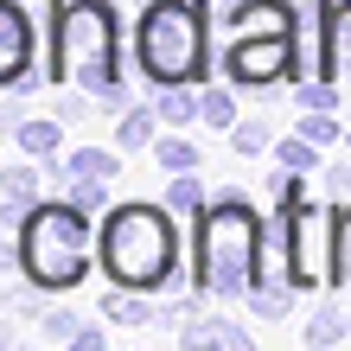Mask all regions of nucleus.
Wrapping results in <instances>:
<instances>
[{
    "label": "nucleus",
    "instance_id": "1",
    "mask_svg": "<svg viewBox=\"0 0 351 351\" xmlns=\"http://www.w3.org/2000/svg\"><path fill=\"white\" fill-rule=\"evenodd\" d=\"M51 84H84L102 109H128L121 90V26L109 0H64L51 13Z\"/></svg>",
    "mask_w": 351,
    "mask_h": 351
},
{
    "label": "nucleus",
    "instance_id": "2",
    "mask_svg": "<svg viewBox=\"0 0 351 351\" xmlns=\"http://www.w3.org/2000/svg\"><path fill=\"white\" fill-rule=\"evenodd\" d=\"M262 217L243 192H223L211 211H198V294L211 300H237L256 287V262H262Z\"/></svg>",
    "mask_w": 351,
    "mask_h": 351
},
{
    "label": "nucleus",
    "instance_id": "3",
    "mask_svg": "<svg viewBox=\"0 0 351 351\" xmlns=\"http://www.w3.org/2000/svg\"><path fill=\"white\" fill-rule=\"evenodd\" d=\"M96 256L109 268V281L121 287H160L179 262V237H173V217L160 204H115L102 217V237H96Z\"/></svg>",
    "mask_w": 351,
    "mask_h": 351
},
{
    "label": "nucleus",
    "instance_id": "4",
    "mask_svg": "<svg viewBox=\"0 0 351 351\" xmlns=\"http://www.w3.org/2000/svg\"><path fill=\"white\" fill-rule=\"evenodd\" d=\"M19 268L26 281H38L45 294L58 287H77L90 268V230L77 204H26V223H19Z\"/></svg>",
    "mask_w": 351,
    "mask_h": 351
},
{
    "label": "nucleus",
    "instance_id": "5",
    "mask_svg": "<svg viewBox=\"0 0 351 351\" xmlns=\"http://www.w3.org/2000/svg\"><path fill=\"white\" fill-rule=\"evenodd\" d=\"M134 58L160 90L198 84L204 77V7H192V0H147L141 32H134Z\"/></svg>",
    "mask_w": 351,
    "mask_h": 351
},
{
    "label": "nucleus",
    "instance_id": "6",
    "mask_svg": "<svg viewBox=\"0 0 351 351\" xmlns=\"http://www.w3.org/2000/svg\"><path fill=\"white\" fill-rule=\"evenodd\" d=\"M223 71H230L237 90L275 84V77L294 71V32H237L230 51H223Z\"/></svg>",
    "mask_w": 351,
    "mask_h": 351
},
{
    "label": "nucleus",
    "instance_id": "7",
    "mask_svg": "<svg viewBox=\"0 0 351 351\" xmlns=\"http://www.w3.org/2000/svg\"><path fill=\"white\" fill-rule=\"evenodd\" d=\"M281 230H287V268H294V287L319 281V211L313 204H281Z\"/></svg>",
    "mask_w": 351,
    "mask_h": 351
},
{
    "label": "nucleus",
    "instance_id": "8",
    "mask_svg": "<svg viewBox=\"0 0 351 351\" xmlns=\"http://www.w3.org/2000/svg\"><path fill=\"white\" fill-rule=\"evenodd\" d=\"M26 64H32V26L19 0H0V84H19Z\"/></svg>",
    "mask_w": 351,
    "mask_h": 351
},
{
    "label": "nucleus",
    "instance_id": "9",
    "mask_svg": "<svg viewBox=\"0 0 351 351\" xmlns=\"http://www.w3.org/2000/svg\"><path fill=\"white\" fill-rule=\"evenodd\" d=\"M237 32H294V7L287 0H237L230 7V38Z\"/></svg>",
    "mask_w": 351,
    "mask_h": 351
},
{
    "label": "nucleus",
    "instance_id": "10",
    "mask_svg": "<svg viewBox=\"0 0 351 351\" xmlns=\"http://www.w3.org/2000/svg\"><path fill=\"white\" fill-rule=\"evenodd\" d=\"M185 345H192V351H250V332H243V326L237 319H185Z\"/></svg>",
    "mask_w": 351,
    "mask_h": 351
},
{
    "label": "nucleus",
    "instance_id": "11",
    "mask_svg": "<svg viewBox=\"0 0 351 351\" xmlns=\"http://www.w3.org/2000/svg\"><path fill=\"white\" fill-rule=\"evenodd\" d=\"M13 147L26 154V160H38V167H58V147H64V134H58V121H19L13 128Z\"/></svg>",
    "mask_w": 351,
    "mask_h": 351
},
{
    "label": "nucleus",
    "instance_id": "12",
    "mask_svg": "<svg viewBox=\"0 0 351 351\" xmlns=\"http://www.w3.org/2000/svg\"><path fill=\"white\" fill-rule=\"evenodd\" d=\"M96 306H102V319H109V326H147L154 319V306L141 300V287H121V281H115V294H102Z\"/></svg>",
    "mask_w": 351,
    "mask_h": 351
},
{
    "label": "nucleus",
    "instance_id": "13",
    "mask_svg": "<svg viewBox=\"0 0 351 351\" xmlns=\"http://www.w3.org/2000/svg\"><path fill=\"white\" fill-rule=\"evenodd\" d=\"M154 109L167 128H185V121H204V96H192L185 84H167V96H154Z\"/></svg>",
    "mask_w": 351,
    "mask_h": 351
},
{
    "label": "nucleus",
    "instance_id": "14",
    "mask_svg": "<svg viewBox=\"0 0 351 351\" xmlns=\"http://www.w3.org/2000/svg\"><path fill=\"white\" fill-rule=\"evenodd\" d=\"M160 128V109H121V128H115V147H147Z\"/></svg>",
    "mask_w": 351,
    "mask_h": 351
},
{
    "label": "nucleus",
    "instance_id": "15",
    "mask_svg": "<svg viewBox=\"0 0 351 351\" xmlns=\"http://www.w3.org/2000/svg\"><path fill=\"white\" fill-rule=\"evenodd\" d=\"M121 173V160L109 147H77L71 154V179H115Z\"/></svg>",
    "mask_w": 351,
    "mask_h": 351
},
{
    "label": "nucleus",
    "instance_id": "16",
    "mask_svg": "<svg viewBox=\"0 0 351 351\" xmlns=\"http://www.w3.org/2000/svg\"><path fill=\"white\" fill-rule=\"evenodd\" d=\"M339 339H351V319L339 306H319V313L306 319V345H339Z\"/></svg>",
    "mask_w": 351,
    "mask_h": 351
},
{
    "label": "nucleus",
    "instance_id": "17",
    "mask_svg": "<svg viewBox=\"0 0 351 351\" xmlns=\"http://www.w3.org/2000/svg\"><path fill=\"white\" fill-rule=\"evenodd\" d=\"M230 147L243 160H262V154H275V134H268L262 121H237V128H230Z\"/></svg>",
    "mask_w": 351,
    "mask_h": 351
},
{
    "label": "nucleus",
    "instance_id": "18",
    "mask_svg": "<svg viewBox=\"0 0 351 351\" xmlns=\"http://www.w3.org/2000/svg\"><path fill=\"white\" fill-rule=\"evenodd\" d=\"M332 281H339V287L351 281V204L332 217Z\"/></svg>",
    "mask_w": 351,
    "mask_h": 351
},
{
    "label": "nucleus",
    "instance_id": "19",
    "mask_svg": "<svg viewBox=\"0 0 351 351\" xmlns=\"http://www.w3.org/2000/svg\"><path fill=\"white\" fill-rule=\"evenodd\" d=\"M0 198L26 211V204L38 198V173H32V167H7V173H0Z\"/></svg>",
    "mask_w": 351,
    "mask_h": 351
},
{
    "label": "nucleus",
    "instance_id": "20",
    "mask_svg": "<svg viewBox=\"0 0 351 351\" xmlns=\"http://www.w3.org/2000/svg\"><path fill=\"white\" fill-rule=\"evenodd\" d=\"M154 154H160V167H167V173H198V147H192L185 134H167Z\"/></svg>",
    "mask_w": 351,
    "mask_h": 351
},
{
    "label": "nucleus",
    "instance_id": "21",
    "mask_svg": "<svg viewBox=\"0 0 351 351\" xmlns=\"http://www.w3.org/2000/svg\"><path fill=\"white\" fill-rule=\"evenodd\" d=\"M287 287H294V281H256L250 287V306H256L262 319H281L287 313Z\"/></svg>",
    "mask_w": 351,
    "mask_h": 351
},
{
    "label": "nucleus",
    "instance_id": "22",
    "mask_svg": "<svg viewBox=\"0 0 351 351\" xmlns=\"http://www.w3.org/2000/svg\"><path fill=\"white\" fill-rule=\"evenodd\" d=\"M167 211H204V185H198L192 173H173V185H167Z\"/></svg>",
    "mask_w": 351,
    "mask_h": 351
},
{
    "label": "nucleus",
    "instance_id": "23",
    "mask_svg": "<svg viewBox=\"0 0 351 351\" xmlns=\"http://www.w3.org/2000/svg\"><path fill=\"white\" fill-rule=\"evenodd\" d=\"M313 154H319V141H306V134H294V141H275V160L287 173H306L313 167Z\"/></svg>",
    "mask_w": 351,
    "mask_h": 351
},
{
    "label": "nucleus",
    "instance_id": "24",
    "mask_svg": "<svg viewBox=\"0 0 351 351\" xmlns=\"http://www.w3.org/2000/svg\"><path fill=\"white\" fill-rule=\"evenodd\" d=\"M38 332H45V339H77V332H84V319L64 313V306H45V313H38Z\"/></svg>",
    "mask_w": 351,
    "mask_h": 351
},
{
    "label": "nucleus",
    "instance_id": "25",
    "mask_svg": "<svg viewBox=\"0 0 351 351\" xmlns=\"http://www.w3.org/2000/svg\"><path fill=\"white\" fill-rule=\"evenodd\" d=\"M204 121H211V128H237V102H230V90H204Z\"/></svg>",
    "mask_w": 351,
    "mask_h": 351
},
{
    "label": "nucleus",
    "instance_id": "26",
    "mask_svg": "<svg viewBox=\"0 0 351 351\" xmlns=\"http://www.w3.org/2000/svg\"><path fill=\"white\" fill-rule=\"evenodd\" d=\"M294 102H300V109H339V90H332V77H319V84H313V77H306Z\"/></svg>",
    "mask_w": 351,
    "mask_h": 351
},
{
    "label": "nucleus",
    "instance_id": "27",
    "mask_svg": "<svg viewBox=\"0 0 351 351\" xmlns=\"http://www.w3.org/2000/svg\"><path fill=\"white\" fill-rule=\"evenodd\" d=\"M300 134H306V141H319V147H332V141H339V121H332V109H306Z\"/></svg>",
    "mask_w": 351,
    "mask_h": 351
},
{
    "label": "nucleus",
    "instance_id": "28",
    "mask_svg": "<svg viewBox=\"0 0 351 351\" xmlns=\"http://www.w3.org/2000/svg\"><path fill=\"white\" fill-rule=\"evenodd\" d=\"M71 204H77V211H102V204H109V179H77Z\"/></svg>",
    "mask_w": 351,
    "mask_h": 351
},
{
    "label": "nucleus",
    "instance_id": "29",
    "mask_svg": "<svg viewBox=\"0 0 351 351\" xmlns=\"http://www.w3.org/2000/svg\"><path fill=\"white\" fill-rule=\"evenodd\" d=\"M32 287H38V281H32ZM32 287H7V306H13V313H26V319H38V313H45Z\"/></svg>",
    "mask_w": 351,
    "mask_h": 351
},
{
    "label": "nucleus",
    "instance_id": "30",
    "mask_svg": "<svg viewBox=\"0 0 351 351\" xmlns=\"http://www.w3.org/2000/svg\"><path fill=\"white\" fill-rule=\"evenodd\" d=\"M275 198H281V204H300V198H306V192H300V173H287V167H281V179H275Z\"/></svg>",
    "mask_w": 351,
    "mask_h": 351
},
{
    "label": "nucleus",
    "instance_id": "31",
    "mask_svg": "<svg viewBox=\"0 0 351 351\" xmlns=\"http://www.w3.org/2000/svg\"><path fill=\"white\" fill-rule=\"evenodd\" d=\"M326 192L351 204V167H332V173H326Z\"/></svg>",
    "mask_w": 351,
    "mask_h": 351
},
{
    "label": "nucleus",
    "instance_id": "32",
    "mask_svg": "<svg viewBox=\"0 0 351 351\" xmlns=\"http://www.w3.org/2000/svg\"><path fill=\"white\" fill-rule=\"evenodd\" d=\"M19 121H26V109H19V102L7 96V102H0V134H13V128H19Z\"/></svg>",
    "mask_w": 351,
    "mask_h": 351
},
{
    "label": "nucleus",
    "instance_id": "33",
    "mask_svg": "<svg viewBox=\"0 0 351 351\" xmlns=\"http://www.w3.org/2000/svg\"><path fill=\"white\" fill-rule=\"evenodd\" d=\"M84 115H90L84 96H64V102H58V121H84Z\"/></svg>",
    "mask_w": 351,
    "mask_h": 351
},
{
    "label": "nucleus",
    "instance_id": "34",
    "mask_svg": "<svg viewBox=\"0 0 351 351\" xmlns=\"http://www.w3.org/2000/svg\"><path fill=\"white\" fill-rule=\"evenodd\" d=\"M71 345H77V351H102V332H96V326H84V332H77Z\"/></svg>",
    "mask_w": 351,
    "mask_h": 351
},
{
    "label": "nucleus",
    "instance_id": "35",
    "mask_svg": "<svg viewBox=\"0 0 351 351\" xmlns=\"http://www.w3.org/2000/svg\"><path fill=\"white\" fill-rule=\"evenodd\" d=\"M0 345H13V326H7V319H0Z\"/></svg>",
    "mask_w": 351,
    "mask_h": 351
},
{
    "label": "nucleus",
    "instance_id": "36",
    "mask_svg": "<svg viewBox=\"0 0 351 351\" xmlns=\"http://www.w3.org/2000/svg\"><path fill=\"white\" fill-rule=\"evenodd\" d=\"M192 7H204V13H211V0H192Z\"/></svg>",
    "mask_w": 351,
    "mask_h": 351
}]
</instances>
